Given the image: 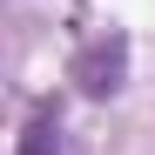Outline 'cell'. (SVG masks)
Listing matches in <instances>:
<instances>
[{
    "label": "cell",
    "mask_w": 155,
    "mask_h": 155,
    "mask_svg": "<svg viewBox=\"0 0 155 155\" xmlns=\"http://www.w3.org/2000/svg\"><path fill=\"white\" fill-rule=\"evenodd\" d=\"M74 81H81L88 94H115L121 88V34H108V41H94L81 61H74Z\"/></svg>",
    "instance_id": "obj_1"
},
{
    "label": "cell",
    "mask_w": 155,
    "mask_h": 155,
    "mask_svg": "<svg viewBox=\"0 0 155 155\" xmlns=\"http://www.w3.org/2000/svg\"><path fill=\"white\" fill-rule=\"evenodd\" d=\"M20 155H61L54 121H27V135H20Z\"/></svg>",
    "instance_id": "obj_2"
}]
</instances>
